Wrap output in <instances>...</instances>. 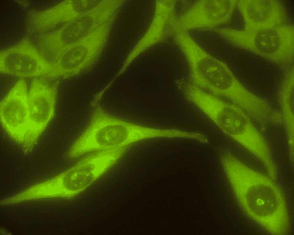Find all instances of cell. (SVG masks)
<instances>
[{"label":"cell","instance_id":"cell-1","mask_svg":"<svg viewBox=\"0 0 294 235\" xmlns=\"http://www.w3.org/2000/svg\"><path fill=\"white\" fill-rule=\"evenodd\" d=\"M215 31L233 45L272 60L289 62L293 59V26L242 30L223 28Z\"/></svg>","mask_w":294,"mask_h":235},{"label":"cell","instance_id":"cell-2","mask_svg":"<svg viewBox=\"0 0 294 235\" xmlns=\"http://www.w3.org/2000/svg\"><path fill=\"white\" fill-rule=\"evenodd\" d=\"M179 45L197 86L218 96L234 99L236 82L224 62L207 53L189 35L182 37Z\"/></svg>","mask_w":294,"mask_h":235},{"label":"cell","instance_id":"cell-3","mask_svg":"<svg viewBox=\"0 0 294 235\" xmlns=\"http://www.w3.org/2000/svg\"><path fill=\"white\" fill-rule=\"evenodd\" d=\"M110 116L97 114L71 146L70 157L94 151L123 147L127 142V126Z\"/></svg>","mask_w":294,"mask_h":235},{"label":"cell","instance_id":"cell-4","mask_svg":"<svg viewBox=\"0 0 294 235\" xmlns=\"http://www.w3.org/2000/svg\"><path fill=\"white\" fill-rule=\"evenodd\" d=\"M27 84L18 81L1 102V123L9 135L23 146L31 140L28 104Z\"/></svg>","mask_w":294,"mask_h":235},{"label":"cell","instance_id":"cell-5","mask_svg":"<svg viewBox=\"0 0 294 235\" xmlns=\"http://www.w3.org/2000/svg\"><path fill=\"white\" fill-rule=\"evenodd\" d=\"M120 7L117 0H103L94 8L69 22L51 39L57 56L100 27L114 15Z\"/></svg>","mask_w":294,"mask_h":235},{"label":"cell","instance_id":"cell-6","mask_svg":"<svg viewBox=\"0 0 294 235\" xmlns=\"http://www.w3.org/2000/svg\"><path fill=\"white\" fill-rule=\"evenodd\" d=\"M0 71L21 77L60 75L55 64L47 61L27 44L19 45L1 54Z\"/></svg>","mask_w":294,"mask_h":235},{"label":"cell","instance_id":"cell-7","mask_svg":"<svg viewBox=\"0 0 294 235\" xmlns=\"http://www.w3.org/2000/svg\"><path fill=\"white\" fill-rule=\"evenodd\" d=\"M237 0H199L177 20V27L185 30L211 28L230 20Z\"/></svg>","mask_w":294,"mask_h":235},{"label":"cell","instance_id":"cell-8","mask_svg":"<svg viewBox=\"0 0 294 235\" xmlns=\"http://www.w3.org/2000/svg\"><path fill=\"white\" fill-rule=\"evenodd\" d=\"M55 90L44 81L36 79L28 93V104L32 140L36 142L53 117L56 101Z\"/></svg>","mask_w":294,"mask_h":235},{"label":"cell","instance_id":"cell-9","mask_svg":"<svg viewBox=\"0 0 294 235\" xmlns=\"http://www.w3.org/2000/svg\"><path fill=\"white\" fill-rule=\"evenodd\" d=\"M245 30L257 29L283 25L286 18L284 7L276 0H237Z\"/></svg>","mask_w":294,"mask_h":235},{"label":"cell","instance_id":"cell-10","mask_svg":"<svg viewBox=\"0 0 294 235\" xmlns=\"http://www.w3.org/2000/svg\"><path fill=\"white\" fill-rule=\"evenodd\" d=\"M247 202L252 210L258 214H271L276 207L277 200L271 188L264 186L254 187L247 193Z\"/></svg>","mask_w":294,"mask_h":235},{"label":"cell","instance_id":"cell-11","mask_svg":"<svg viewBox=\"0 0 294 235\" xmlns=\"http://www.w3.org/2000/svg\"><path fill=\"white\" fill-rule=\"evenodd\" d=\"M248 123L245 115L232 104L226 102L220 110L217 124L225 126L226 131L232 135L244 132Z\"/></svg>","mask_w":294,"mask_h":235}]
</instances>
